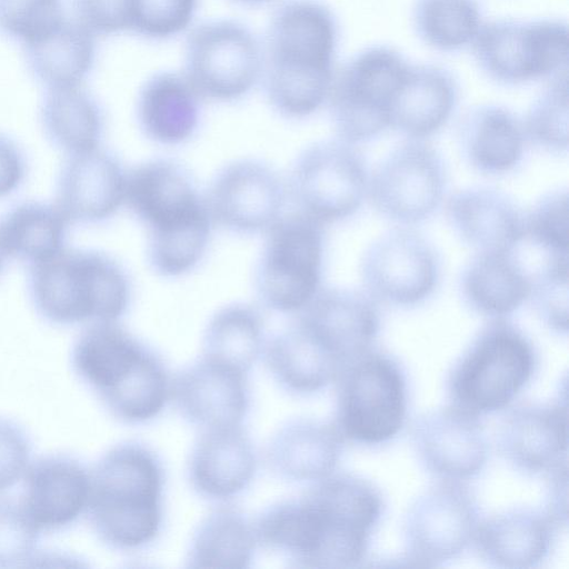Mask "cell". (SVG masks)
<instances>
[{
  "instance_id": "ab89813d",
  "label": "cell",
  "mask_w": 569,
  "mask_h": 569,
  "mask_svg": "<svg viewBox=\"0 0 569 569\" xmlns=\"http://www.w3.org/2000/svg\"><path fill=\"white\" fill-rule=\"evenodd\" d=\"M67 18L64 0H0V34L22 48L49 36Z\"/></svg>"
},
{
  "instance_id": "ee69618b",
  "label": "cell",
  "mask_w": 569,
  "mask_h": 569,
  "mask_svg": "<svg viewBox=\"0 0 569 569\" xmlns=\"http://www.w3.org/2000/svg\"><path fill=\"white\" fill-rule=\"evenodd\" d=\"M39 531L21 503L0 499V568L26 567L33 561Z\"/></svg>"
},
{
  "instance_id": "f907efd6",
  "label": "cell",
  "mask_w": 569,
  "mask_h": 569,
  "mask_svg": "<svg viewBox=\"0 0 569 569\" xmlns=\"http://www.w3.org/2000/svg\"><path fill=\"white\" fill-rule=\"evenodd\" d=\"M6 251L2 248L1 241H0V273L3 270L4 263H6Z\"/></svg>"
},
{
  "instance_id": "277c9868",
  "label": "cell",
  "mask_w": 569,
  "mask_h": 569,
  "mask_svg": "<svg viewBox=\"0 0 569 569\" xmlns=\"http://www.w3.org/2000/svg\"><path fill=\"white\" fill-rule=\"evenodd\" d=\"M71 360L77 375L123 422H147L171 399L172 380L162 359L116 322L87 328Z\"/></svg>"
},
{
  "instance_id": "3957f363",
  "label": "cell",
  "mask_w": 569,
  "mask_h": 569,
  "mask_svg": "<svg viewBox=\"0 0 569 569\" xmlns=\"http://www.w3.org/2000/svg\"><path fill=\"white\" fill-rule=\"evenodd\" d=\"M124 201L149 230V259L166 277L192 270L210 236L211 217L188 174L167 160H153L126 177Z\"/></svg>"
},
{
  "instance_id": "74e56055",
  "label": "cell",
  "mask_w": 569,
  "mask_h": 569,
  "mask_svg": "<svg viewBox=\"0 0 569 569\" xmlns=\"http://www.w3.org/2000/svg\"><path fill=\"white\" fill-rule=\"evenodd\" d=\"M412 23L426 44L452 52L473 43L482 21L477 0H416Z\"/></svg>"
},
{
  "instance_id": "ffe728a7",
  "label": "cell",
  "mask_w": 569,
  "mask_h": 569,
  "mask_svg": "<svg viewBox=\"0 0 569 569\" xmlns=\"http://www.w3.org/2000/svg\"><path fill=\"white\" fill-rule=\"evenodd\" d=\"M247 373L201 356L172 380L171 399L201 429L241 425L250 403Z\"/></svg>"
},
{
  "instance_id": "484cf974",
  "label": "cell",
  "mask_w": 569,
  "mask_h": 569,
  "mask_svg": "<svg viewBox=\"0 0 569 569\" xmlns=\"http://www.w3.org/2000/svg\"><path fill=\"white\" fill-rule=\"evenodd\" d=\"M559 527L546 510L511 509L480 519L472 542L491 566L532 568L549 555Z\"/></svg>"
},
{
  "instance_id": "f6af8a7d",
  "label": "cell",
  "mask_w": 569,
  "mask_h": 569,
  "mask_svg": "<svg viewBox=\"0 0 569 569\" xmlns=\"http://www.w3.org/2000/svg\"><path fill=\"white\" fill-rule=\"evenodd\" d=\"M73 19L96 37L129 31V0H72Z\"/></svg>"
},
{
  "instance_id": "d6a6232c",
  "label": "cell",
  "mask_w": 569,
  "mask_h": 569,
  "mask_svg": "<svg viewBox=\"0 0 569 569\" xmlns=\"http://www.w3.org/2000/svg\"><path fill=\"white\" fill-rule=\"evenodd\" d=\"M266 361L281 387L298 395L323 389L343 371L298 320L267 345Z\"/></svg>"
},
{
  "instance_id": "8992f818",
  "label": "cell",
  "mask_w": 569,
  "mask_h": 569,
  "mask_svg": "<svg viewBox=\"0 0 569 569\" xmlns=\"http://www.w3.org/2000/svg\"><path fill=\"white\" fill-rule=\"evenodd\" d=\"M29 293L36 311L51 323L116 322L129 306L130 284L108 254L63 248L31 266Z\"/></svg>"
},
{
  "instance_id": "30bf717a",
  "label": "cell",
  "mask_w": 569,
  "mask_h": 569,
  "mask_svg": "<svg viewBox=\"0 0 569 569\" xmlns=\"http://www.w3.org/2000/svg\"><path fill=\"white\" fill-rule=\"evenodd\" d=\"M262 71L263 48L240 21H207L187 38L183 73L201 99H240L256 86Z\"/></svg>"
},
{
  "instance_id": "e0dca14e",
  "label": "cell",
  "mask_w": 569,
  "mask_h": 569,
  "mask_svg": "<svg viewBox=\"0 0 569 569\" xmlns=\"http://www.w3.org/2000/svg\"><path fill=\"white\" fill-rule=\"evenodd\" d=\"M411 439L422 465L440 480L462 482L487 462L488 441L479 416L453 405L421 415Z\"/></svg>"
},
{
  "instance_id": "1f68e13d",
  "label": "cell",
  "mask_w": 569,
  "mask_h": 569,
  "mask_svg": "<svg viewBox=\"0 0 569 569\" xmlns=\"http://www.w3.org/2000/svg\"><path fill=\"white\" fill-rule=\"evenodd\" d=\"M96 39L68 17L49 36L23 48L27 67L44 89L83 86L94 66Z\"/></svg>"
},
{
  "instance_id": "7a4b0ae2",
  "label": "cell",
  "mask_w": 569,
  "mask_h": 569,
  "mask_svg": "<svg viewBox=\"0 0 569 569\" xmlns=\"http://www.w3.org/2000/svg\"><path fill=\"white\" fill-rule=\"evenodd\" d=\"M337 18L317 0H287L273 12L263 49L264 88L290 119L315 113L328 99L338 44Z\"/></svg>"
},
{
  "instance_id": "ac0fdd59",
  "label": "cell",
  "mask_w": 569,
  "mask_h": 569,
  "mask_svg": "<svg viewBox=\"0 0 569 569\" xmlns=\"http://www.w3.org/2000/svg\"><path fill=\"white\" fill-rule=\"evenodd\" d=\"M206 203L216 223L252 233L268 230L280 218L284 189L269 167L241 160L219 172Z\"/></svg>"
},
{
  "instance_id": "5b68a950",
  "label": "cell",
  "mask_w": 569,
  "mask_h": 569,
  "mask_svg": "<svg viewBox=\"0 0 569 569\" xmlns=\"http://www.w3.org/2000/svg\"><path fill=\"white\" fill-rule=\"evenodd\" d=\"M164 471L159 457L133 441L111 448L91 473L88 512L108 546L134 550L152 542L163 518Z\"/></svg>"
},
{
  "instance_id": "52a82bcc",
  "label": "cell",
  "mask_w": 569,
  "mask_h": 569,
  "mask_svg": "<svg viewBox=\"0 0 569 569\" xmlns=\"http://www.w3.org/2000/svg\"><path fill=\"white\" fill-rule=\"evenodd\" d=\"M536 367V350L528 337L507 319H492L449 373L450 405L479 417L499 411L521 392Z\"/></svg>"
},
{
  "instance_id": "ba28073f",
  "label": "cell",
  "mask_w": 569,
  "mask_h": 569,
  "mask_svg": "<svg viewBox=\"0 0 569 569\" xmlns=\"http://www.w3.org/2000/svg\"><path fill=\"white\" fill-rule=\"evenodd\" d=\"M333 425L342 438L366 446L392 440L408 410L405 372L390 355L370 349L337 379Z\"/></svg>"
},
{
  "instance_id": "681fc988",
  "label": "cell",
  "mask_w": 569,
  "mask_h": 569,
  "mask_svg": "<svg viewBox=\"0 0 569 569\" xmlns=\"http://www.w3.org/2000/svg\"><path fill=\"white\" fill-rule=\"evenodd\" d=\"M243 7H260L272 2L273 0H229Z\"/></svg>"
},
{
  "instance_id": "60d3db41",
  "label": "cell",
  "mask_w": 569,
  "mask_h": 569,
  "mask_svg": "<svg viewBox=\"0 0 569 569\" xmlns=\"http://www.w3.org/2000/svg\"><path fill=\"white\" fill-rule=\"evenodd\" d=\"M541 320L552 330L567 333L569 319L568 254H546L542 266L531 273L530 297Z\"/></svg>"
},
{
  "instance_id": "603a6c76",
  "label": "cell",
  "mask_w": 569,
  "mask_h": 569,
  "mask_svg": "<svg viewBox=\"0 0 569 569\" xmlns=\"http://www.w3.org/2000/svg\"><path fill=\"white\" fill-rule=\"evenodd\" d=\"M21 502L39 530H57L87 509L91 475L77 459L52 455L38 459L26 472Z\"/></svg>"
},
{
  "instance_id": "d6986e66",
  "label": "cell",
  "mask_w": 569,
  "mask_h": 569,
  "mask_svg": "<svg viewBox=\"0 0 569 569\" xmlns=\"http://www.w3.org/2000/svg\"><path fill=\"white\" fill-rule=\"evenodd\" d=\"M298 321L343 368L372 349L380 329L377 302L363 290H319Z\"/></svg>"
},
{
  "instance_id": "8fae6325",
  "label": "cell",
  "mask_w": 569,
  "mask_h": 569,
  "mask_svg": "<svg viewBox=\"0 0 569 569\" xmlns=\"http://www.w3.org/2000/svg\"><path fill=\"white\" fill-rule=\"evenodd\" d=\"M479 68L491 80L520 84L567 70L568 26L555 19L492 20L471 44Z\"/></svg>"
},
{
  "instance_id": "7402d4cb",
  "label": "cell",
  "mask_w": 569,
  "mask_h": 569,
  "mask_svg": "<svg viewBox=\"0 0 569 569\" xmlns=\"http://www.w3.org/2000/svg\"><path fill=\"white\" fill-rule=\"evenodd\" d=\"M126 176L119 161L99 147L70 154L58 180V207L69 222L104 221L124 201Z\"/></svg>"
},
{
  "instance_id": "bcb514c9",
  "label": "cell",
  "mask_w": 569,
  "mask_h": 569,
  "mask_svg": "<svg viewBox=\"0 0 569 569\" xmlns=\"http://www.w3.org/2000/svg\"><path fill=\"white\" fill-rule=\"evenodd\" d=\"M30 442L14 422L0 418V492L14 486L27 472Z\"/></svg>"
},
{
  "instance_id": "83f0119b",
  "label": "cell",
  "mask_w": 569,
  "mask_h": 569,
  "mask_svg": "<svg viewBox=\"0 0 569 569\" xmlns=\"http://www.w3.org/2000/svg\"><path fill=\"white\" fill-rule=\"evenodd\" d=\"M343 441L333 423L291 420L272 436L267 460L270 468L286 479L318 481L336 469Z\"/></svg>"
},
{
  "instance_id": "2e32d148",
  "label": "cell",
  "mask_w": 569,
  "mask_h": 569,
  "mask_svg": "<svg viewBox=\"0 0 569 569\" xmlns=\"http://www.w3.org/2000/svg\"><path fill=\"white\" fill-rule=\"evenodd\" d=\"M363 290L376 301L412 307L435 291L440 260L433 246L419 232L401 226L378 237L360 261Z\"/></svg>"
},
{
  "instance_id": "44dd1931",
  "label": "cell",
  "mask_w": 569,
  "mask_h": 569,
  "mask_svg": "<svg viewBox=\"0 0 569 569\" xmlns=\"http://www.w3.org/2000/svg\"><path fill=\"white\" fill-rule=\"evenodd\" d=\"M501 456L516 469L549 472L567 462V397L549 403H528L508 411L497 429Z\"/></svg>"
},
{
  "instance_id": "b9f144b4",
  "label": "cell",
  "mask_w": 569,
  "mask_h": 569,
  "mask_svg": "<svg viewBox=\"0 0 569 569\" xmlns=\"http://www.w3.org/2000/svg\"><path fill=\"white\" fill-rule=\"evenodd\" d=\"M523 239L546 254H568L569 198L567 189L542 196L523 214Z\"/></svg>"
},
{
  "instance_id": "7c38bea8",
  "label": "cell",
  "mask_w": 569,
  "mask_h": 569,
  "mask_svg": "<svg viewBox=\"0 0 569 569\" xmlns=\"http://www.w3.org/2000/svg\"><path fill=\"white\" fill-rule=\"evenodd\" d=\"M322 261V224L300 212L279 218L268 229L257 270L261 299L277 311H301L319 292Z\"/></svg>"
},
{
  "instance_id": "cb8c5ba5",
  "label": "cell",
  "mask_w": 569,
  "mask_h": 569,
  "mask_svg": "<svg viewBox=\"0 0 569 569\" xmlns=\"http://www.w3.org/2000/svg\"><path fill=\"white\" fill-rule=\"evenodd\" d=\"M257 456L242 425L202 429L189 460V479L210 499H229L251 482Z\"/></svg>"
},
{
  "instance_id": "4dcf8cb0",
  "label": "cell",
  "mask_w": 569,
  "mask_h": 569,
  "mask_svg": "<svg viewBox=\"0 0 569 569\" xmlns=\"http://www.w3.org/2000/svg\"><path fill=\"white\" fill-rule=\"evenodd\" d=\"M467 162L487 174H502L522 159L526 136L522 122L507 108L481 104L470 109L458 128Z\"/></svg>"
},
{
  "instance_id": "9a60e30c",
  "label": "cell",
  "mask_w": 569,
  "mask_h": 569,
  "mask_svg": "<svg viewBox=\"0 0 569 569\" xmlns=\"http://www.w3.org/2000/svg\"><path fill=\"white\" fill-rule=\"evenodd\" d=\"M480 521L470 489L441 480L409 507L403 521L406 558L418 567H435L457 558L473 540Z\"/></svg>"
},
{
  "instance_id": "836d02e7",
  "label": "cell",
  "mask_w": 569,
  "mask_h": 569,
  "mask_svg": "<svg viewBox=\"0 0 569 569\" xmlns=\"http://www.w3.org/2000/svg\"><path fill=\"white\" fill-rule=\"evenodd\" d=\"M40 119L51 143L69 156L99 146L103 131L102 110L83 86L46 89Z\"/></svg>"
},
{
  "instance_id": "f1b7e54d",
  "label": "cell",
  "mask_w": 569,
  "mask_h": 569,
  "mask_svg": "<svg viewBox=\"0 0 569 569\" xmlns=\"http://www.w3.org/2000/svg\"><path fill=\"white\" fill-rule=\"evenodd\" d=\"M201 97L184 73L159 71L146 80L138 93L137 118L152 141L173 146L196 132Z\"/></svg>"
},
{
  "instance_id": "5bb4252c",
  "label": "cell",
  "mask_w": 569,
  "mask_h": 569,
  "mask_svg": "<svg viewBox=\"0 0 569 569\" xmlns=\"http://www.w3.org/2000/svg\"><path fill=\"white\" fill-rule=\"evenodd\" d=\"M366 163L353 144L323 140L307 148L293 169L291 189L300 213L320 224L343 220L368 192Z\"/></svg>"
},
{
  "instance_id": "8d00e7d4",
  "label": "cell",
  "mask_w": 569,
  "mask_h": 569,
  "mask_svg": "<svg viewBox=\"0 0 569 569\" xmlns=\"http://www.w3.org/2000/svg\"><path fill=\"white\" fill-rule=\"evenodd\" d=\"M263 349L260 313L242 303L220 309L209 321L202 356L248 372Z\"/></svg>"
},
{
  "instance_id": "4316f807",
  "label": "cell",
  "mask_w": 569,
  "mask_h": 569,
  "mask_svg": "<svg viewBox=\"0 0 569 569\" xmlns=\"http://www.w3.org/2000/svg\"><path fill=\"white\" fill-rule=\"evenodd\" d=\"M458 99V83L448 70L410 64L391 107L390 127L407 139L425 140L447 123Z\"/></svg>"
},
{
  "instance_id": "7dc6e473",
  "label": "cell",
  "mask_w": 569,
  "mask_h": 569,
  "mask_svg": "<svg viewBox=\"0 0 569 569\" xmlns=\"http://www.w3.org/2000/svg\"><path fill=\"white\" fill-rule=\"evenodd\" d=\"M26 176V162L18 147L0 134V198L14 192Z\"/></svg>"
},
{
  "instance_id": "c3c4849f",
  "label": "cell",
  "mask_w": 569,
  "mask_h": 569,
  "mask_svg": "<svg viewBox=\"0 0 569 569\" xmlns=\"http://www.w3.org/2000/svg\"><path fill=\"white\" fill-rule=\"evenodd\" d=\"M547 473L549 483L546 512L559 526H566L568 518V463H562Z\"/></svg>"
},
{
  "instance_id": "6da1fadb",
  "label": "cell",
  "mask_w": 569,
  "mask_h": 569,
  "mask_svg": "<svg viewBox=\"0 0 569 569\" xmlns=\"http://www.w3.org/2000/svg\"><path fill=\"white\" fill-rule=\"evenodd\" d=\"M385 509L380 490L349 473L316 481L298 499L279 501L254 523L258 543L307 568H353L366 558Z\"/></svg>"
},
{
  "instance_id": "9c48e42d",
  "label": "cell",
  "mask_w": 569,
  "mask_h": 569,
  "mask_svg": "<svg viewBox=\"0 0 569 569\" xmlns=\"http://www.w3.org/2000/svg\"><path fill=\"white\" fill-rule=\"evenodd\" d=\"M409 66L396 49L373 46L335 71L327 101L339 139L355 144L390 127L391 107Z\"/></svg>"
},
{
  "instance_id": "e575fe53",
  "label": "cell",
  "mask_w": 569,
  "mask_h": 569,
  "mask_svg": "<svg viewBox=\"0 0 569 569\" xmlns=\"http://www.w3.org/2000/svg\"><path fill=\"white\" fill-rule=\"evenodd\" d=\"M254 526L237 508L221 506L198 526L187 555L190 568L243 569L257 546Z\"/></svg>"
},
{
  "instance_id": "f546056e",
  "label": "cell",
  "mask_w": 569,
  "mask_h": 569,
  "mask_svg": "<svg viewBox=\"0 0 569 569\" xmlns=\"http://www.w3.org/2000/svg\"><path fill=\"white\" fill-rule=\"evenodd\" d=\"M459 289L477 313L505 318L530 297L531 273L515 250L476 252L461 272Z\"/></svg>"
},
{
  "instance_id": "4fadbf2b",
  "label": "cell",
  "mask_w": 569,
  "mask_h": 569,
  "mask_svg": "<svg viewBox=\"0 0 569 569\" xmlns=\"http://www.w3.org/2000/svg\"><path fill=\"white\" fill-rule=\"evenodd\" d=\"M446 183L441 154L425 140L407 139L376 167L368 180L367 196L382 217L408 227L436 211Z\"/></svg>"
},
{
  "instance_id": "d4e9b609",
  "label": "cell",
  "mask_w": 569,
  "mask_h": 569,
  "mask_svg": "<svg viewBox=\"0 0 569 569\" xmlns=\"http://www.w3.org/2000/svg\"><path fill=\"white\" fill-rule=\"evenodd\" d=\"M523 214L503 191L470 187L446 202V216L455 233L476 252L513 251L523 240Z\"/></svg>"
},
{
  "instance_id": "7bdbcfd3",
  "label": "cell",
  "mask_w": 569,
  "mask_h": 569,
  "mask_svg": "<svg viewBox=\"0 0 569 569\" xmlns=\"http://www.w3.org/2000/svg\"><path fill=\"white\" fill-rule=\"evenodd\" d=\"M198 0H129V32L146 39L166 40L191 23Z\"/></svg>"
},
{
  "instance_id": "f35d334b",
  "label": "cell",
  "mask_w": 569,
  "mask_h": 569,
  "mask_svg": "<svg viewBox=\"0 0 569 569\" xmlns=\"http://www.w3.org/2000/svg\"><path fill=\"white\" fill-rule=\"evenodd\" d=\"M522 122L526 139L547 151H567L569 93L567 70L551 77L535 99Z\"/></svg>"
},
{
  "instance_id": "d590c367",
  "label": "cell",
  "mask_w": 569,
  "mask_h": 569,
  "mask_svg": "<svg viewBox=\"0 0 569 569\" xmlns=\"http://www.w3.org/2000/svg\"><path fill=\"white\" fill-rule=\"evenodd\" d=\"M68 223L59 207L26 201L2 219L0 241L7 254L33 264L64 248Z\"/></svg>"
}]
</instances>
